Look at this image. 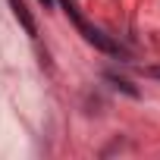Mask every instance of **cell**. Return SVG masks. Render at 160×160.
Returning a JSON list of instances; mask_svg holds the SVG:
<instances>
[{
    "label": "cell",
    "instance_id": "cell-1",
    "mask_svg": "<svg viewBox=\"0 0 160 160\" xmlns=\"http://www.w3.org/2000/svg\"><path fill=\"white\" fill-rule=\"evenodd\" d=\"M63 3H66V16L75 22V28L82 32V38H85L88 44H94L98 50H104V53H110V57H119V53H122V47H119V44H116L110 35H104L101 28H94V25H88V22L82 19V13L72 7V0H63Z\"/></svg>",
    "mask_w": 160,
    "mask_h": 160
},
{
    "label": "cell",
    "instance_id": "cell-2",
    "mask_svg": "<svg viewBox=\"0 0 160 160\" xmlns=\"http://www.w3.org/2000/svg\"><path fill=\"white\" fill-rule=\"evenodd\" d=\"M10 7H13V16L19 19V25H22L28 35H38L35 19H32V13H28V7H25V0H10Z\"/></svg>",
    "mask_w": 160,
    "mask_h": 160
},
{
    "label": "cell",
    "instance_id": "cell-3",
    "mask_svg": "<svg viewBox=\"0 0 160 160\" xmlns=\"http://www.w3.org/2000/svg\"><path fill=\"white\" fill-rule=\"evenodd\" d=\"M107 82H110L113 88H119V91H126L129 98H138V88H132V82H129V78H119V75H113V72H107Z\"/></svg>",
    "mask_w": 160,
    "mask_h": 160
},
{
    "label": "cell",
    "instance_id": "cell-4",
    "mask_svg": "<svg viewBox=\"0 0 160 160\" xmlns=\"http://www.w3.org/2000/svg\"><path fill=\"white\" fill-rule=\"evenodd\" d=\"M141 75H148V78H160V66H141Z\"/></svg>",
    "mask_w": 160,
    "mask_h": 160
},
{
    "label": "cell",
    "instance_id": "cell-5",
    "mask_svg": "<svg viewBox=\"0 0 160 160\" xmlns=\"http://www.w3.org/2000/svg\"><path fill=\"white\" fill-rule=\"evenodd\" d=\"M41 3H44V10H53V3H57V0H41Z\"/></svg>",
    "mask_w": 160,
    "mask_h": 160
}]
</instances>
